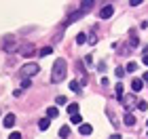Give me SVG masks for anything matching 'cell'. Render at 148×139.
I'll return each instance as SVG.
<instances>
[{
    "mask_svg": "<svg viewBox=\"0 0 148 139\" xmlns=\"http://www.w3.org/2000/svg\"><path fill=\"white\" fill-rule=\"evenodd\" d=\"M66 76H68V63H66V59H57L51 70V82L59 84L62 80H66Z\"/></svg>",
    "mask_w": 148,
    "mask_h": 139,
    "instance_id": "cell-1",
    "label": "cell"
},
{
    "mask_svg": "<svg viewBox=\"0 0 148 139\" xmlns=\"http://www.w3.org/2000/svg\"><path fill=\"white\" fill-rule=\"evenodd\" d=\"M38 63H25L21 70H19V76H21V80L23 78H30V76H36L38 74Z\"/></svg>",
    "mask_w": 148,
    "mask_h": 139,
    "instance_id": "cell-2",
    "label": "cell"
},
{
    "mask_svg": "<svg viewBox=\"0 0 148 139\" xmlns=\"http://www.w3.org/2000/svg\"><path fill=\"white\" fill-rule=\"evenodd\" d=\"M4 49L9 53H13L15 49H19V44L15 42V38H13V36H4Z\"/></svg>",
    "mask_w": 148,
    "mask_h": 139,
    "instance_id": "cell-3",
    "label": "cell"
},
{
    "mask_svg": "<svg viewBox=\"0 0 148 139\" xmlns=\"http://www.w3.org/2000/svg\"><path fill=\"white\" fill-rule=\"evenodd\" d=\"M34 53H36L34 44H23V46H19V55H23V57H32Z\"/></svg>",
    "mask_w": 148,
    "mask_h": 139,
    "instance_id": "cell-4",
    "label": "cell"
},
{
    "mask_svg": "<svg viewBox=\"0 0 148 139\" xmlns=\"http://www.w3.org/2000/svg\"><path fill=\"white\" fill-rule=\"evenodd\" d=\"M112 15H114V6L112 4H106L102 9V13H99V17H102V19H110Z\"/></svg>",
    "mask_w": 148,
    "mask_h": 139,
    "instance_id": "cell-5",
    "label": "cell"
},
{
    "mask_svg": "<svg viewBox=\"0 0 148 139\" xmlns=\"http://www.w3.org/2000/svg\"><path fill=\"white\" fill-rule=\"evenodd\" d=\"M121 99H123V105H125V110H131L133 105H136V97H133V95H127V97L123 95Z\"/></svg>",
    "mask_w": 148,
    "mask_h": 139,
    "instance_id": "cell-6",
    "label": "cell"
},
{
    "mask_svg": "<svg viewBox=\"0 0 148 139\" xmlns=\"http://www.w3.org/2000/svg\"><path fill=\"white\" fill-rule=\"evenodd\" d=\"M15 120H17V118H15V114H6V116H4V127H6V129L15 127Z\"/></svg>",
    "mask_w": 148,
    "mask_h": 139,
    "instance_id": "cell-7",
    "label": "cell"
},
{
    "mask_svg": "<svg viewBox=\"0 0 148 139\" xmlns=\"http://www.w3.org/2000/svg\"><path fill=\"white\" fill-rule=\"evenodd\" d=\"M131 89L136 91V93H138V91H142V89H144V82H142V78H133V80H131Z\"/></svg>",
    "mask_w": 148,
    "mask_h": 139,
    "instance_id": "cell-8",
    "label": "cell"
},
{
    "mask_svg": "<svg viewBox=\"0 0 148 139\" xmlns=\"http://www.w3.org/2000/svg\"><path fill=\"white\" fill-rule=\"evenodd\" d=\"M78 133H80V135H91V133H93V127H91V124H80Z\"/></svg>",
    "mask_w": 148,
    "mask_h": 139,
    "instance_id": "cell-9",
    "label": "cell"
},
{
    "mask_svg": "<svg viewBox=\"0 0 148 139\" xmlns=\"http://www.w3.org/2000/svg\"><path fill=\"white\" fill-rule=\"evenodd\" d=\"M123 122L127 124V127H133V124H136V116L127 112V114H125V118H123Z\"/></svg>",
    "mask_w": 148,
    "mask_h": 139,
    "instance_id": "cell-10",
    "label": "cell"
},
{
    "mask_svg": "<svg viewBox=\"0 0 148 139\" xmlns=\"http://www.w3.org/2000/svg\"><path fill=\"white\" fill-rule=\"evenodd\" d=\"M91 9H93V0H85V2L80 4V13H83V15L87 11H91Z\"/></svg>",
    "mask_w": 148,
    "mask_h": 139,
    "instance_id": "cell-11",
    "label": "cell"
},
{
    "mask_svg": "<svg viewBox=\"0 0 148 139\" xmlns=\"http://www.w3.org/2000/svg\"><path fill=\"white\" fill-rule=\"evenodd\" d=\"M59 137H62V139H68L70 137V127H68V124H64V127L59 129Z\"/></svg>",
    "mask_w": 148,
    "mask_h": 139,
    "instance_id": "cell-12",
    "label": "cell"
},
{
    "mask_svg": "<svg viewBox=\"0 0 148 139\" xmlns=\"http://www.w3.org/2000/svg\"><path fill=\"white\" fill-rule=\"evenodd\" d=\"M80 17H83V13H80V11H76V13H72V15L68 17V21H66V23H74V21H78Z\"/></svg>",
    "mask_w": 148,
    "mask_h": 139,
    "instance_id": "cell-13",
    "label": "cell"
},
{
    "mask_svg": "<svg viewBox=\"0 0 148 139\" xmlns=\"http://www.w3.org/2000/svg\"><path fill=\"white\" fill-rule=\"evenodd\" d=\"M49 124H51L49 118H42V120L38 122V129H40V131H47V129H49Z\"/></svg>",
    "mask_w": 148,
    "mask_h": 139,
    "instance_id": "cell-14",
    "label": "cell"
},
{
    "mask_svg": "<svg viewBox=\"0 0 148 139\" xmlns=\"http://www.w3.org/2000/svg\"><path fill=\"white\" fill-rule=\"evenodd\" d=\"M57 116H59L57 108H49V110H47V118H49V120H51V118H57Z\"/></svg>",
    "mask_w": 148,
    "mask_h": 139,
    "instance_id": "cell-15",
    "label": "cell"
},
{
    "mask_svg": "<svg viewBox=\"0 0 148 139\" xmlns=\"http://www.w3.org/2000/svg\"><path fill=\"white\" fill-rule=\"evenodd\" d=\"M68 114H70V116L78 114V103H70V105H68Z\"/></svg>",
    "mask_w": 148,
    "mask_h": 139,
    "instance_id": "cell-16",
    "label": "cell"
},
{
    "mask_svg": "<svg viewBox=\"0 0 148 139\" xmlns=\"http://www.w3.org/2000/svg\"><path fill=\"white\" fill-rule=\"evenodd\" d=\"M70 122L80 127V124H83V118H80V114H74V116H70Z\"/></svg>",
    "mask_w": 148,
    "mask_h": 139,
    "instance_id": "cell-17",
    "label": "cell"
},
{
    "mask_svg": "<svg viewBox=\"0 0 148 139\" xmlns=\"http://www.w3.org/2000/svg\"><path fill=\"white\" fill-rule=\"evenodd\" d=\"M51 53H53V49H51V46H45V49H40V53H38V55H40V57H47V55H51Z\"/></svg>",
    "mask_w": 148,
    "mask_h": 139,
    "instance_id": "cell-18",
    "label": "cell"
},
{
    "mask_svg": "<svg viewBox=\"0 0 148 139\" xmlns=\"http://www.w3.org/2000/svg\"><path fill=\"white\" fill-rule=\"evenodd\" d=\"M138 70V63L136 61H129V63H127V68H125V72H136Z\"/></svg>",
    "mask_w": 148,
    "mask_h": 139,
    "instance_id": "cell-19",
    "label": "cell"
},
{
    "mask_svg": "<svg viewBox=\"0 0 148 139\" xmlns=\"http://www.w3.org/2000/svg\"><path fill=\"white\" fill-rule=\"evenodd\" d=\"M76 42H78V44H85V42H87V34H83V32L76 34Z\"/></svg>",
    "mask_w": 148,
    "mask_h": 139,
    "instance_id": "cell-20",
    "label": "cell"
},
{
    "mask_svg": "<svg viewBox=\"0 0 148 139\" xmlns=\"http://www.w3.org/2000/svg\"><path fill=\"white\" fill-rule=\"evenodd\" d=\"M70 89H72L74 93H80V84H78L76 80H72V82H70Z\"/></svg>",
    "mask_w": 148,
    "mask_h": 139,
    "instance_id": "cell-21",
    "label": "cell"
},
{
    "mask_svg": "<svg viewBox=\"0 0 148 139\" xmlns=\"http://www.w3.org/2000/svg\"><path fill=\"white\" fill-rule=\"evenodd\" d=\"M136 105H138V108L142 110V112H146V110H148V101H138Z\"/></svg>",
    "mask_w": 148,
    "mask_h": 139,
    "instance_id": "cell-22",
    "label": "cell"
},
{
    "mask_svg": "<svg viewBox=\"0 0 148 139\" xmlns=\"http://www.w3.org/2000/svg\"><path fill=\"white\" fill-rule=\"evenodd\" d=\"M21 87H23V89H30V87H32L30 78H23V80H21Z\"/></svg>",
    "mask_w": 148,
    "mask_h": 139,
    "instance_id": "cell-23",
    "label": "cell"
},
{
    "mask_svg": "<svg viewBox=\"0 0 148 139\" xmlns=\"http://www.w3.org/2000/svg\"><path fill=\"white\" fill-rule=\"evenodd\" d=\"M114 74H116V78H123V76H125V68H116Z\"/></svg>",
    "mask_w": 148,
    "mask_h": 139,
    "instance_id": "cell-24",
    "label": "cell"
},
{
    "mask_svg": "<svg viewBox=\"0 0 148 139\" xmlns=\"http://www.w3.org/2000/svg\"><path fill=\"white\" fill-rule=\"evenodd\" d=\"M116 97H123V84H116Z\"/></svg>",
    "mask_w": 148,
    "mask_h": 139,
    "instance_id": "cell-25",
    "label": "cell"
},
{
    "mask_svg": "<svg viewBox=\"0 0 148 139\" xmlns=\"http://www.w3.org/2000/svg\"><path fill=\"white\" fill-rule=\"evenodd\" d=\"M55 101H57V103H59V105H64V103H66V101H68V99H66V97H64V95H59V97H57V99H55Z\"/></svg>",
    "mask_w": 148,
    "mask_h": 139,
    "instance_id": "cell-26",
    "label": "cell"
},
{
    "mask_svg": "<svg viewBox=\"0 0 148 139\" xmlns=\"http://www.w3.org/2000/svg\"><path fill=\"white\" fill-rule=\"evenodd\" d=\"M9 139H21V133H11Z\"/></svg>",
    "mask_w": 148,
    "mask_h": 139,
    "instance_id": "cell-27",
    "label": "cell"
},
{
    "mask_svg": "<svg viewBox=\"0 0 148 139\" xmlns=\"http://www.w3.org/2000/svg\"><path fill=\"white\" fill-rule=\"evenodd\" d=\"M129 4L131 6H140V4H142V0H129Z\"/></svg>",
    "mask_w": 148,
    "mask_h": 139,
    "instance_id": "cell-28",
    "label": "cell"
},
{
    "mask_svg": "<svg viewBox=\"0 0 148 139\" xmlns=\"http://www.w3.org/2000/svg\"><path fill=\"white\" fill-rule=\"evenodd\" d=\"M89 42H91V44H97V36L91 34V36H89Z\"/></svg>",
    "mask_w": 148,
    "mask_h": 139,
    "instance_id": "cell-29",
    "label": "cell"
},
{
    "mask_svg": "<svg viewBox=\"0 0 148 139\" xmlns=\"http://www.w3.org/2000/svg\"><path fill=\"white\" fill-rule=\"evenodd\" d=\"M142 82H148V72H146L144 76H142Z\"/></svg>",
    "mask_w": 148,
    "mask_h": 139,
    "instance_id": "cell-30",
    "label": "cell"
},
{
    "mask_svg": "<svg viewBox=\"0 0 148 139\" xmlns=\"http://www.w3.org/2000/svg\"><path fill=\"white\" fill-rule=\"evenodd\" d=\"M142 63H144V65H148V55H144V59H142Z\"/></svg>",
    "mask_w": 148,
    "mask_h": 139,
    "instance_id": "cell-31",
    "label": "cell"
},
{
    "mask_svg": "<svg viewBox=\"0 0 148 139\" xmlns=\"http://www.w3.org/2000/svg\"><path fill=\"white\" fill-rule=\"evenodd\" d=\"M110 139H121V135H112V137H110Z\"/></svg>",
    "mask_w": 148,
    "mask_h": 139,
    "instance_id": "cell-32",
    "label": "cell"
},
{
    "mask_svg": "<svg viewBox=\"0 0 148 139\" xmlns=\"http://www.w3.org/2000/svg\"><path fill=\"white\" fill-rule=\"evenodd\" d=\"M146 124H148V120H146Z\"/></svg>",
    "mask_w": 148,
    "mask_h": 139,
    "instance_id": "cell-33",
    "label": "cell"
}]
</instances>
